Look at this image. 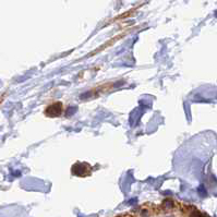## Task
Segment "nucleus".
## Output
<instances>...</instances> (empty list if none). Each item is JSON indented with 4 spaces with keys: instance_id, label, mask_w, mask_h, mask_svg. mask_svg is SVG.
<instances>
[{
    "instance_id": "1",
    "label": "nucleus",
    "mask_w": 217,
    "mask_h": 217,
    "mask_svg": "<svg viewBox=\"0 0 217 217\" xmlns=\"http://www.w3.org/2000/svg\"><path fill=\"white\" fill-rule=\"evenodd\" d=\"M71 173L76 177H88L93 173V168L87 163H75L71 168Z\"/></svg>"
},
{
    "instance_id": "2",
    "label": "nucleus",
    "mask_w": 217,
    "mask_h": 217,
    "mask_svg": "<svg viewBox=\"0 0 217 217\" xmlns=\"http://www.w3.org/2000/svg\"><path fill=\"white\" fill-rule=\"evenodd\" d=\"M63 112V105L61 102H55L50 105H48L46 109L44 110V114L46 117H50V118H56L61 116Z\"/></svg>"
}]
</instances>
